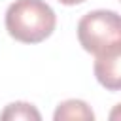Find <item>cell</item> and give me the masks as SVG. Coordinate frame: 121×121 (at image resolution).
I'll use <instances>...</instances> for the list:
<instances>
[{"label":"cell","mask_w":121,"mask_h":121,"mask_svg":"<svg viewBox=\"0 0 121 121\" xmlns=\"http://www.w3.org/2000/svg\"><path fill=\"white\" fill-rule=\"evenodd\" d=\"M0 119L4 121H40V112L28 104V102H11L6 106V110L0 113Z\"/></svg>","instance_id":"obj_5"},{"label":"cell","mask_w":121,"mask_h":121,"mask_svg":"<svg viewBox=\"0 0 121 121\" xmlns=\"http://www.w3.org/2000/svg\"><path fill=\"white\" fill-rule=\"evenodd\" d=\"M79 45L93 55L121 47V17L112 9H95L78 23Z\"/></svg>","instance_id":"obj_2"},{"label":"cell","mask_w":121,"mask_h":121,"mask_svg":"<svg viewBox=\"0 0 121 121\" xmlns=\"http://www.w3.org/2000/svg\"><path fill=\"white\" fill-rule=\"evenodd\" d=\"M60 4H64V6H76V4H81V2H85V0H59Z\"/></svg>","instance_id":"obj_6"},{"label":"cell","mask_w":121,"mask_h":121,"mask_svg":"<svg viewBox=\"0 0 121 121\" xmlns=\"http://www.w3.org/2000/svg\"><path fill=\"white\" fill-rule=\"evenodd\" d=\"M57 15L43 0H15L6 11V30L21 43H40L53 34Z\"/></svg>","instance_id":"obj_1"},{"label":"cell","mask_w":121,"mask_h":121,"mask_svg":"<svg viewBox=\"0 0 121 121\" xmlns=\"http://www.w3.org/2000/svg\"><path fill=\"white\" fill-rule=\"evenodd\" d=\"M53 119L55 121H66V119H78V121H93L95 119V113L93 110L89 108L87 102L83 100H64L57 106L55 113H53Z\"/></svg>","instance_id":"obj_4"},{"label":"cell","mask_w":121,"mask_h":121,"mask_svg":"<svg viewBox=\"0 0 121 121\" xmlns=\"http://www.w3.org/2000/svg\"><path fill=\"white\" fill-rule=\"evenodd\" d=\"M95 76L108 91H119L121 87V47L95 55Z\"/></svg>","instance_id":"obj_3"}]
</instances>
